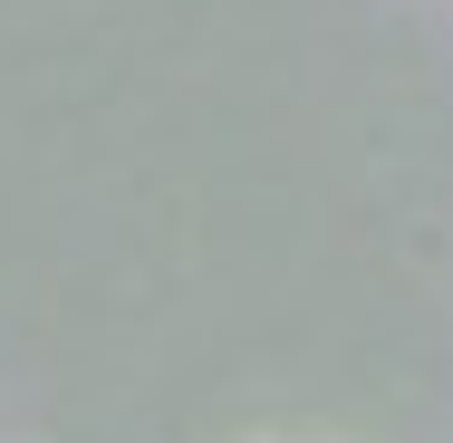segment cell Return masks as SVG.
Returning <instances> with one entry per match:
<instances>
[]
</instances>
